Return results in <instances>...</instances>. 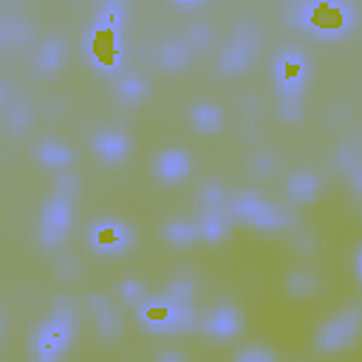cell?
Wrapping results in <instances>:
<instances>
[{"label": "cell", "instance_id": "cell-24", "mask_svg": "<svg viewBox=\"0 0 362 362\" xmlns=\"http://www.w3.org/2000/svg\"><path fill=\"white\" fill-rule=\"evenodd\" d=\"M144 90H147V82H144L141 76H124V79L119 82V96H122L124 102H139V99L144 96Z\"/></svg>", "mask_w": 362, "mask_h": 362}, {"label": "cell", "instance_id": "cell-28", "mask_svg": "<svg viewBox=\"0 0 362 362\" xmlns=\"http://www.w3.org/2000/svg\"><path fill=\"white\" fill-rule=\"evenodd\" d=\"M119 294H122V300L130 303V305L144 303V286H141L139 280H122V283H119Z\"/></svg>", "mask_w": 362, "mask_h": 362}, {"label": "cell", "instance_id": "cell-27", "mask_svg": "<svg viewBox=\"0 0 362 362\" xmlns=\"http://www.w3.org/2000/svg\"><path fill=\"white\" fill-rule=\"evenodd\" d=\"M232 362H277V356H274L269 348H260V345H249V348L238 351Z\"/></svg>", "mask_w": 362, "mask_h": 362}, {"label": "cell", "instance_id": "cell-34", "mask_svg": "<svg viewBox=\"0 0 362 362\" xmlns=\"http://www.w3.org/2000/svg\"><path fill=\"white\" fill-rule=\"evenodd\" d=\"M156 362H187V359L181 354H175V351H164V354L156 356Z\"/></svg>", "mask_w": 362, "mask_h": 362}, {"label": "cell", "instance_id": "cell-1", "mask_svg": "<svg viewBox=\"0 0 362 362\" xmlns=\"http://www.w3.org/2000/svg\"><path fill=\"white\" fill-rule=\"evenodd\" d=\"M71 337H74V308H71L65 300H57L51 317H48V320L34 331V337H31L34 359H48V362H54V359L71 345Z\"/></svg>", "mask_w": 362, "mask_h": 362}, {"label": "cell", "instance_id": "cell-36", "mask_svg": "<svg viewBox=\"0 0 362 362\" xmlns=\"http://www.w3.org/2000/svg\"><path fill=\"white\" fill-rule=\"evenodd\" d=\"M356 272H359V277H362V252H359V257H356Z\"/></svg>", "mask_w": 362, "mask_h": 362}, {"label": "cell", "instance_id": "cell-5", "mask_svg": "<svg viewBox=\"0 0 362 362\" xmlns=\"http://www.w3.org/2000/svg\"><path fill=\"white\" fill-rule=\"evenodd\" d=\"M229 212L240 221H252L260 229H280L288 223V212L277 204L263 201L257 192H238L229 201Z\"/></svg>", "mask_w": 362, "mask_h": 362}, {"label": "cell", "instance_id": "cell-7", "mask_svg": "<svg viewBox=\"0 0 362 362\" xmlns=\"http://www.w3.org/2000/svg\"><path fill=\"white\" fill-rule=\"evenodd\" d=\"M68 229H71V198L62 195L48 198L40 212V243L45 249H54L65 240Z\"/></svg>", "mask_w": 362, "mask_h": 362}, {"label": "cell", "instance_id": "cell-35", "mask_svg": "<svg viewBox=\"0 0 362 362\" xmlns=\"http://www.w3.org/2000/svg\"><path fill=\"white\" fill-rule=\"evenodd\" d=\"M255 164H257V170H269V167H274V161H269V156H257Z\"/></svg>", "mask_w": 362, "mask_h": 362}, {"label": "cell", "instance_id": "cell-20", "mask_svg": "<svg viewBox=\"0 0 362 362\" xmlns=\"http://www.w3.org/2000/svg\"><path fill=\"white\" fill-rule=\"evenodd\" d=\"M189 119H192V127L195 130H204V133H215L223 124V113L215 105H195L192 113H189Z\"/></svg>", "mask_w": 362, "mask_h": 362}, {"label": "cell", "instance_id": "cell-4", "mask_svg": "<svg viewBox=\"0 0 362 362\" xmlns=\"http://www.w3.org/2000/svg\"><path fill=\"white\" fill-rule=\"evenodd\" d=\"M139 320L150 331H181L195 322L189 303H175L170 297H150L139 305Z\"/></svg>", "mask_w": 362, "mask_h": 362}, {"label": "cell", "instance_id": "cell-30", "mask_svg": "<svg viewBox=\"0 0 362 362\" xmlns=\"http://www.w3.org/2000/svg\"><path fill=\"white\" fill-rule=\"evenodd\" d=\"M317 286V280L311 277V274H305V272H294L291 274V280H288V288L294 291V294H300V297H305V294H311V288Z\"/></svg>", "mask_w": 362, "mask_h": 362}, {"label": "cell", "instance_id": "cell-15", "mask_svg": "<svg viewBox=\"0 0 362 362\" xmlns=\"http://www.w3.org/2000/svg\"><path fill=\"white\" fill-rule=\"evenodd\" d=\"M88 305H90L93 314H96V328H99V334H102V337H116V334H119V317H116L113 305H110L105 297H99V294L90 297Z\"/></svg>", "mask_w": 362, "mask_h": 362}, {"label": "cell", "instance_id": "cell-31", "mask_svg": "<svg viewBox=\"0 0 362 362\" xmlns=\"http://www.w3.org/2000/svg\"><path fill=\"white\" fill-rule=\"evenodd\" d=\"M348 173H351V189H354L356 195H362V158H359Z\"/></svg>", "mask_w": 362, "mask_h": 362}, {"label": "cell", "instance_id": "cell-21", "mask_svg": "<svg viewBox=\"0 0 362 362\" xmlns=\"http://www.w3.org/2000/svg\"><path fill=\"white\" fill-rule=\"evenodd\" d=\"M37 158L48 167H65L71 161V150L57 139H42L37 144Z\"/></svg>", "mask_w": 362, "mask_h": 362}, {"label": "cell", "instance_id": "cell-12", "mask_svg": "<svg viewBox=\"0 0 362 362\" xmlns=\"http://www.w3.org/2000/svg\"><path fill=\"white\" fill-rule=\"evenodd\" d=\"M153 170H156V175L161 181L173 184V181L184 178L189 173V156L184 150H164V153L156 156V167Z\"/></svg>", "mask_w": 362, "mask_h": 362}, {"label": "cell", "instance_id": "cell-18", "mask_svg": "<svg viewBox=\"0 0 362 362\" xmlns=\"http://www.w3.org/2000/svg\"><path fill=\"white\" fill-rule=\"evenodd\" d=\"M187 59H189V42H181V40L164 42L158 51V62L164 71H178L187 65Z\"/></svg>", "mask_w": 362, "mask_h": 362}, {"label": "cell", "instance_id": "cell-17", "mask_svg": "<svg viewBox=\"0 0 362 362\" xmlns=\"http://www.w3.org/2000/svg\"><path fill=\"white\" fill-rule=\"evenodd\" d=\"M198 232L204 240H221L229 232V221L223 215V209H204L201 221H198Z\"/></svg>", "mask_w": 362, "mask_h": 362}, {"label": "cell", "instance_id": "cell-2", "mask_svg": "<svg viewBox=\"0 0 362 362\" xmlns=\"http://www.w3.org/2000/svg\"><path fill=\"white\" fill-rule=\"evenodd\" d=\"M288 17L297 25H308L325 37L345 34L354 23V6L348 3H300L288 8Z\"/></svg>", "mask_w": 362, "mask_h": 362}, {"label": "cell", "instance_id": "cell-9", "mask_svg": "<svg viewBox=\"0 0 362 362\" xmlns=\"http://www.w3.org/2000/svg\"><path fill=\"white\" fill-rule=\"evenodd\" d=\"M85 238H88L90 249H96L99 255H119L136 240L133 229L122 221H113V218H102V221L90 223Z\"/></svg>", "mask_w": 362, "mask_h": 362}, {"label": "cell", "instance_id": "cell-19", "mask_svg": "<svg viewBox=\"0 0 362 362\" xmlns=\"http://www.w3.org/2000/svg\"><path fill=\"white\" fill-rule=\"evenodd\" d=\"M288 198L291 201H297V204H308L314 195H317V189H320V181H317V175H311V173H297V175H291L288 178Z\"/></svg>", "mask_w": 362, "mask_h": 362}, {"label": "cell", "instance_id": "cell-33", "mask_svg": "<svg viewBox=\"0 0 362 362\" xmlns=\"http://www.w3.org/2000/svg\"><path fill=\"white\" fill-rule=\"evenodd\" d=\"M57 269H59V277H74V274H76V272H74V269H76V263H74L71 257H68V260L62 257V260L57 263Z\"/></svg>", "mask_w": 362, "mask_h": 362}, {"label": "cell", "instance_id": "cell-8", "mask_svg": "<svg viewBox=\"0 0 362 362\" xmlns=\"http://www.w3.org/2000/svg\"><path fill=\"white\" fill-rule=\"evenodd\" d=\"M303 76H305L303 54L300 51H286L277 59V79H280V88H283V113L286 116H297V110H300Z\"/></svg>", "mask_w": 362, "mask_h": 362}, {"label": "cell", "instance_id": "cell-37", "mask_svg": "<svg viewBox=\"0 0 362 362\" xmlns=\"http://www.w3.org/2000/svg\"><path fill=\"white\" fill-rule=\"evenodd\" d=\"M34 362H48V359H34Z\"/></svg>", "mask_w": 362, "mask_h": 362}, {"label": "cell", "instance_id": "cell-13", "mask_svg": "<svg viewBox=\"0 0 362 362\" xmlns=\"http://www.w3.org/2000/svg\"><path fill=\"white\" fill-rule=\"evenodd\" d=\"M93 153L102 158V161H107V164H116V161H122L124 156H127V139L122 136V133H113V130H105V133H96L93 136Z\"/></svg>", "mask_w": 362, "mask_h": 362}, {"label": "cell", "instance_id": "cell-3", "mask_svg": "<svg viewBox=\"0 0 362 362\" xmlns=\"http://www.w3.org/2000/svg\"><path fill=\"white\" fill-rule=\"evenodd\" d=\"M359 331H362V305L354 303V305H345L342 311H337L334 317H328L314 331V345L325 354H334V351L348 348Z\"/></svg>", "mask_w": 362, "mask_h": 362}, {"label": "cell", "instance_id": "cell-23", "mask_svg": "<svg viewBox=\"0 0 362 362\" xmlns=\"http://www.w3.org/2000/svg\"><path fill=\"white\" fill-rule=\"evenodd\" d=\"M122 20H124V6L110 0V3H102L93 14V25H102V28H113L119 31L122 28Z\"/></svg>", "mask_w": 362, "mask_h": 362}, {"label": "cell", "instance_id": "cell-32", "mask_svg": "<svg viewBox=\"0 0 362 362\" xmlns=\"http://www.w3.org/2000/svg\"><path fill=\"white\" fill-rule=\"evenodd\" d=\"M206 40H209V31H206L204 25H192V28H189V40H187L189 45H204Z\"/></svg>", "mask_w": 362, "mask_h": 362}, {"label": "cell", "instance_id": "cell-14", "mask_svg": "<svg viewBox=\"0 0 362 362\" xmlns=\"http://www.w3.org/2000/svg\"><path fill=\"white\" fill-rule=\"evenodd\" d=\"M62 59H65V45L57 37H48L40 45L37 57H34V68H37L40 76H51V74H57V68L62 65Z\"/></svg>", "mask_w": 362, "mask_h": 362}, {"label": "cell", "instance_id": "cell-16", "mask_svg": "<svg viewBox=\"0 0 362 362\" xmlns=\"http://www.w3.org/2000/svg\"><path fill=\"white\" fill-rule=\"evenodd\" d=\"M0 37H3V45H23V42H28L31 28L20 14L6 11L3 20H0Z\"/></svg>", "mask_w": 362, "mask_h": 362}, {"label": "cell", "instance_id": "cell-25", "mask_svg": "<svg viewBox=\"0 0 362 362\" xmlns=\"http://www.w3.org/2000/svg\"><path fill=\"white\" fill-rule=\"evenodd\" d=\"M28 122H31V116H28V107H25L23 102H17V105L8 107V113H6V124H8L11 133H23V130L28 127Z\"/></svg>", "mask_w": 362, "mask_h": 362}, {"label": "cell", "instance_id": "cell-6", "mask_svg": "<svg viewBox=\"0 0 362 362\" xmlns=\"http://www.w3.org/2000/svg\"><path fill=\"white\" fill-rule=\"evenodd\" d=\"M85 57L88 62L99 71V74H113L122 62V42H119V31L113 28H102L93 25L85 37Z\"/></svg>", "mask_w": 362, "mask_h": 362}, {"label": "cell", "instance_id": "cell-11", "mask_svg": "<svg viewBox=\"0 0 362 362\" xmlns=\"http://www.w3.org/2000/svg\"><path fill=\"white\" fill-rule=\"evenodd\" d=\"M195 325L209 337H235L240 331V314L232 305H212Z\"/></svg>", "mask_w": 362, "mask_h": 362}, {"label": "cell", "instance_id": "cell-22", "mask_svg": "<svg viewBox=\"0 0 362 362\" xmlns=\"http://www.w3.org/2000/svg\"><path fill=\"white\" fill-rule=\"evenodd\" d=\"M161 232H164V238L170 243H181V246H187V243H192V240L201 238L198 223H187V221H170V223H164Z\"/></svg>", "mask_w": 362, "mask_h": 362}, {"label": "cell", "instance_id": "cell-29", "mask_svg": "<svg viewBox=\"0 0 362 362\" xmlns=\"http://www.w3.org/2000/svg\"><path fill=\"white\" fill-rule=\"evenodd\" d=\"M164 297H170V300H175V303H189V297H192V283L184 280V277H178V280H173V283L167 286Z\"/></svg>", "mask_w": 362, "mask_h": 362}, {"label": "cell", "instance_id": "cell-10", "mask_svg": "<svg viewBox=\"0 0 362 362\" xmlns=\"http://www.w3.org/2000/svg\"><path fill=\"white\" fill-rule=\"evenodd\" d=\"M252 54H255V31L252 28L249 31L240 28L238 37L221 54V71L223 74H240L252 62Z\"/></svg>", "mask_w": 362, "mask_h": 362}, {"label": "cell", "instance_id": "cell-26", "mask_svg": "<svg viewBox=\"0 0 362 362\" xmlns=\"http://www.w3.org/2000/svg\"><path fill=\"white\" fill-rule=\"evenodd\" d=\"M201 204H204V209H221L226 204V195H223L221 184L209 181L206 187H201Z\"/></svg>", "mask_w": 362, "mask_h": 362}]
</instances>
